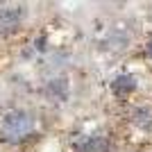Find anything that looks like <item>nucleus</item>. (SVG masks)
<instances>
[{
    "label": "nucleus",
    "instance_id": "1",
    "mask_svg": "<svg viewBox=\"0 0 152 152\" xmlns=\"http://www.w3.org/2000/svg\"><path fill=\"white\" fill-rule=\"evenodd\" d=\"M30 129V118H27L25 114H9L5 118V132L12 136V139H18V136H23V134Z\"/></svg>",
    "mask_w": 152,
    "mask_h": 152
},
{
    "label": "nucleus",
    "instance_id": "2",
    "mask_svg": "<svg viewBox=\"0 0 152 152\" xmlns=\"http://www.w3.org/2000/svg\"><path fill=\"white\" fill-rule=\"evenodd\" d=\"M23 18V9L20 7H9V9H0V32H9L18 25Z\"/></svg>",
    "mask_w": 152,
    "mask_h": 152
},
{
    "label": "nucleus",
    "instance_id": "3",
    "mask_svg": "<svg viewBox=\"0 0 152 152\" xmlns=\"http://www.w3.org/2000/svg\"><path fill=\"white\" fill-rule=\"evenodd\" d=\"M80 150L82 152H107L109 145H107V141L102 139V136H89L86 141L80 143Z\"/></svg>",
    "mask_w": 152,
    "mask_h": 152
},
{
    "label": "nucleus",
    "instance_id": "4",
    "mask_svg": "<svg viewBox=\"0 0 152 152\" xmlns=\"http://www.w3.org/2000/svg\"><path fill=\"white\" fill-rule=\"evenodd\" d=\"M111 89H114V93L125 95V93H129V91L136 89V80H134V77H129V75H121L114 84H111Z\"/></svg>",
    "mask_w": 152,
    "mask_h": 152
},
{
    "label": "nucleus",
    "instance_id": "5",
    "mask_svg": "<svg viewBox=\"0 0 152 152\" xmlns=\"http://www.w3.org/2000/svg\"><path fill=\"white\" fill-rule=\"evenodd\" d=\"M148 50H150V57H152V41H150V45H148Z\"/></svg>",
    "mask_w": 152,
    "mask_h": 152
}]
</instances>
